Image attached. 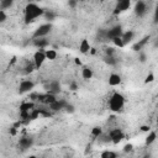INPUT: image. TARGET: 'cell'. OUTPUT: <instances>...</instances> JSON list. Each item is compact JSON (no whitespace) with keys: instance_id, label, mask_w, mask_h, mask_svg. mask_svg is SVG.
Segmentation results:
<instances>
[{"instance_id":"obj_16","label":"cell","mask_w":158,"mask_h":158,"mask_svg":"<svg viewBox=\"0 0 158 158\" xmlns=\"http://www.w3.org/2000/svg\"><path fill=\"white\" fill-rule=\"evenodd\" d=\"M120 83H121V77H120L118 74H115V73L110 74V77H109V85L116 86V85H118Z\"/></svg>"},{"instance_id":"obj_34","label":"cell","mask_w":158,"mask_h":158,"mask_svg":"<svg viewBox=\"0 0 158 158\" xmlns=\"http://www.w3.org/2000/svg\"><path fill=\"white\" fill-rule=\"evenodd\" d=\"M33 68H35V67H32L31 64H30V65H27V67H26V73H31V72L33 70Z\"/></svg>"},{"instance_id":"obj_6","label":"cell","mask_w":158,"mask_h":158,"mask_svg":"<svg viewBox=\"0 0 158 158\" xmlns=\"http://www.w3.org/2000/svg\"><path fill=\"white\" fill-rule=\"evenodd\" d=\"M133 11H135V14H136L138 17L144 16V15L147 14V2H146V1H142V0H138V1L135 4Z\"/></svg>"},{"instance_id":"obj_11","label":"cell","mask_w":158,"mask_h":158,"mask_svg":"<svg viewBox=\"0 0 158 158\" xmlns=\"http://www.w3.org/2000/svg\"><path fill=\"white\" fill-rule=\"evenodd\" d=\"M32 144H33V139H32L31 137H22V138H20V141H19V148H20L21 151L28 149Z\"/></svg>"},{"instance_id":"obj_12","label":"cell","mask_w":158,"mask_h":158,"mask_svg":"<svg viewBox=\"0 0 158 158\" xmlns=\"http://www.w3.org/2000/svg\"><path fill=\"white\" fill-rule=\"evenodd\" d=\"M38 100L41 101V102H43V104H52V102H54L56 100H57V98H56V95H53V94H49V93H46V94H43V95H38Z\"/></svg>"},{"instance_id":"obj_19","label":"cell","mask_w":158,"mask_h":158,"mask_svg":"<svg viewBox=\"0 0 158 158\" xmlns=\"http://www.w3.org/2000/svg\"><path fill=\"white\" fill-rule=\"evenodd\" d=\"M81 77H83V79H85V80L91 79V78H93V70H91V68L84 67V68L81 69Z\"/></svg>"},{"instance_id":"obj_10","label":"cell","mask_w":158,"mask_h":158,"mask_svg":"<svg viewBox=\"0 0 158 158\" xmlns=\"http://www.w3.org/2000/svg\"><path fill=\"white\" fill-rule=\"evenodd\" d=\"M46 88H47V93L53 94V95H56V94H58V93L60 91V84H59L58 80H52V81H49Z\"/></svg>"},{"instance_id":"obj_29","label":"cell","mask_w":158,"mask_h":158,"mask_svg":"<svg viewBox=\"0 0 158 158\" xmlns=\"http://www.w3.org/2000/svg\"><path fill=\"white\" fill-rule=\"evenodd\" d=\"M154 80V75H153V73H149L147 77H146V80H144V83H152Z\"/></svg>"},{"instance_id":"obj_17","label":"cell","mask_w":158,"mask_h":158,"mask_svg":"<svg viewBox=\"0 0 158 158\" xmlns=\"http://www.w3.org/2000/svg\"><path fill=\"white\" fill-rule=\"evenodd\" d=\"M148 40H149V36L143 37L142 40H139L138 42H136V43L132 46V49H133V51H139V49H142V47H144V44L148 42Z\"/></svg>"},{"instance_id":"obj_3","label":"cell","mask_w":158,"mask_h":158,"mask_svg":"<svg viewBox=\"0 0 158 158\" xmlns=\"http://www.w3.org/2000/svg\"><path fill=\"white\" fill-rule=\"evenodd\" d=\"M51 31H52V23H43V25L38 26L35 30V32H33V40L46 37Z\"/></svg>"},{"instance_id":"obj_31","label":"cell","mask_w":158,"mask_h":158,"mask_svg":"<svg viewBox=\"0 0 158 158\" xmlns=\"http://www.w3.org/2000/svg\"><path fill=\"white\" fill-rule=\"evenodd\" d=\"M132 148H133V146H132V144H126V146L123 147V152H131V151H132Z\"/></svg>"},{"instance_id":"obj_8","label":"cell","mask_w":158,"mask_h":158,"mask_svg":"<svg viewBox=\"0 0 158 158\" xmlns=\"http://www.w3.org/2000/svg\"><path fill=\"white\" fill-rule=\"evenodd\" d=\"M35 84L32 80H22L19 85V93L20 94H25V93H28L33 89Z\"/></svg>"},{"instance_id":"obj_18","label":"cell","mask_w":158,"mask_h":158,"mask_svg":"<svg viewBox=\"0 0 158 158\" xmlns=\"http://www.w3.org/2000/svg\"><path fill=\"white\" fill-rule=\"evenodd\" d=\"M33 46H36V47H38L40 49H42V48H44V47L48 46V41H47L44 37H42V38H36V40H33Z\"/></svg>"},{"instance_id":"obj_35","label":"cell","mask_w":158,"mask_h":158,"mask_svg":"<svg viewBox=\"0 0 158 158\" xmlns=\"http://www.w3.org/2000/svg\"><path fill=\"white\" fill-rule=\"evenodd\" d=\"M139 60L141 62H146V54L144 53H141L139 54Z\"/></svg>"},{"instance_id":"obj_4","label":"cell","mask_w":158,"mask_h":158,"mask_svg":"<svg viewBox=\"0 0 158 158\" xmlns=\"http://www.w3.org/2000/svg\"><path fill=\"white\" fill-rule=\"evenodd\" d=\"M109 138H110V141L112 143L116 144V143H120L125 138V133L122 132L121 128H114V130H111L109 132Z\"/></svg>"},{"instance_id":"obj_9","label":"cell","mask_w":158,"mask_h":158,"mask_svg":"<svg viewBox=\"0 0 158 158\" xmlns=\"http://www.w3.org/2000/svg\"><path fill=\"white\" fill-rule=\"evenodd\" d=\"M122 32H123V31H122V27H121L120 25H117V26H114L112 28H110V30L107 31L106 37L110 38V40H114V38H116V37H121Z\"/></svg>"},{"instance_id":"obj_27","label":"cell","mask_w":158,"mask_h":158,"mask_svg":"<svg viewBox=\"0 0 158 158\" xmlns=\"http://www.w3.org/2000/svg\"><path fill=\"white\" fill-rule=\"evenodd\" d=\"M6 19H7L6 12H5L4 10H0V25H1V23H4V22L6 21Z\"/></svg>"},{"instance_id":"obj_33","label":"cell","mask_w":158,"mask_h":158,"mask_svg":"<svg viewBox=\"0 0 158 158\" xmlns=\"http://www.w3.org/2000/svg\"><path fill=\"white\" fill-rule=\"evenodd\" d=\"M77 88H78V85H77V83H75V81H73V83L70 84V86H69V89H70V90H77Z\"/></svg>"},{"instance_id":"obj_25","label":"cell","mask_w":158,"mask_h":158,"mask_svg":"<svg viewBox=\"0 0 158 158\" xmlns=\"http://www.w3.org/2000/svg\"><path fill=\"white\" fill-rule=\"evenodd\" d=\"M101 133H102V130H101V127H93L91 128V136L93 137H99V136H101Z\"/></svg>"},{"instance_id":"obj_28","label":"cell","mask_w":158,"mask_h":158,"mask_svg":"<svg viewBox=\"0 0 158 158\" xmlns=\"http://www.w3.org/2000/svg\"><path fill=\"white\" fill-rule=\"evenodd\" d=\"M105 62L109 63V64H112V65L116 64V60H115V58H114L112 56H107V57L105 58Z\"/></svg>"},{"instance_id":"obj_24","label":"cell","mask_w":158,"mask_h":158,"mask_svg":"<svg viewBox=\"0 0 158 158\" xmlns=\"http://www.w3.org/2000/svg\"><path fill=\"white\" fill-rule=\"evenodd\" d=\"M100 158H117V154L114 151H104L101 153Z\"/></svg>"},{"instance_id":"obj_36","label":"cell","mask_w":158,"mask_h":158,"mask_svg":"<svg viewBox=\"0 0 158 158\" xmlns=\"http://www.w3.org/2000/svg\"><path fill=\"white\" fill-rule=\"evenodd\" d=\"M141 131H143V132L149 131V126H142V127H141Z\"/></svg>"},{"instance_id":"obj_21","label":"cell","mask_w":158,"mask_h":158,"mask_svg":"<svg viewBox=\"0 0 158 158\" xmlns=\"http://www.w3.org/2000/svg\"><path fill=\"white\" fill-rule=\"evenodd\" d=\"M156 138H157V133H156V131H151V132L148 133V136L146 137V144H147V146L152 144V143L156 141Z\"/></svg>"},{"instance_id":"obj_13","label":"cell","mask_w":158,"mask_h":158,"mask_svg":"<svg viewBox=\"0 0 158 158\" xmlns=\"http://www.w3.org/2000/svg\"><path fill=\"white\" fill-rule=\"evenodd\" d=\"M133 36H135V33H133V31H131V30H128V31H126V32H122V35H121V40H122L123 46L128 44V43L133 40Z\"/></svg>"},{"instance_id":"obj_37","label":"cell","mask_w":158,"mask_h":158,"mask_svg":"<svg viewBox=\"0 0 158 158\" xmlns=\"http://www.w3.org/2000/svg\"><path fill=\"white\" fill-rule=\"evenodd\" d=\"M68 5H69V6H72V7H74V6L77 5V2H75V1H69V2H68Z\"/></svg>"},{"instance_id":"obj_1","label":"cell","mask_w":158,"mask_h":158,"mask_svg":"<svg viewBox=\"0 0 158 158\" xmlns=\"http://www.w3.org/2000/svg\"><path fill=\"white\" fill-rule=\"evenodd\" d=\"M43 15H44V10L35 2H28L25 7V22L26 23H30Z\"/></svg>"},{"instance_id":"obj_32","label":"cell","mask_w":158,"mask_h":158,"mask_svg":"<svg viewBox=\"0 0 158 158\" xmlns=\"http://www.w3.org/2000/svg\"><path fill=\"white\" fill-rule=\"evenodd\" d=\"M44 15H46L47 19H49V20H53V19H54V15H53L52 12H46V11H44Z\"/></svg>"},{"instance_id":"obj_5","label":"cell","mask_w":158,"mask_h":158,"mask_svg":"<svg viewBox=\"0 0 158 158\" xmlns=\"http://www.w3.org/2000/svg\"><path fill=\"white\" fill-rule=\"evenodd\" d=\"M44 60H46V54H44L43 49H38L33 53V62H35V68L36 69H40L41 65L44 63Z\"/></svg>"},{"instance_id":"obj_2","label":"cell","mask_w":158,"mask_h":158,"mask_svg":"<svg viewBox=\"0 0 158 158\" xmlns=\"http://www.w3.org/2000/svg\"><path fill=\"white\" fill-rule=\"evenodd\" d=\"M125 105V98L120 93H114L109 100V107L112 111H120Z\"/></svg>"},{"instance_id":"obj_14","label":"cell","mask_w":158,"mask_h":158,"mask_svg":"<svg viewBox=\"0 0 158 158\" xmlns=\"http://www.w3.org/2000/svg\"><path fill=\"white\" fill-rule=\"evenodd\" d=\"M65 105H67L65 101H63V100H56L54 102L49 104V110H52V111H59V110L64 109Z\"/></svg>"},{"instance_id":"obj_23","label":"cell","mask_w":158,"mask_h":158,"mask_svg":"<svg viewBox=\"0 0 158 158\" xmlns=\"http://www.w3.org/2000/svg\"><path fill=\"white\" fill-rule=\"evenodd\" d=\"M44 54H46V59H49V60H53L57 57V52L54 49H47L44 51Z\"/></svg>"},{"instance_id":"obj_30","label":"cell","mask_w":158,"mask_h":158,"mask_svg":"<svg viewBox=\"0 0 158 158\" xmlns=\"http://www.w3.org/2000/svg\"><path fill=\"white\" fill-rule=\"evenodd\" d=\"M64 109H65V111H67V112H74V106H73V105L67 104V105L64 106Z\"/></svg>"},{"instance_id":"obj_15","label":"cell","mask_w":158,"mask_h":158,"mask_svg":"<svg viewBox=\"0 0 158 158\" xmlns=\"http://www.w3.org/2000/svg\"><path fill=\"white\" fill-rule=\"evenodd\" d=\"M90 49H91V48H90L89 41H88L86 38H83V40L80 41V43H79V51H80V53L85 54V53H88Z\"/></svg>"},{"instance_id":"obj_7","label":"cell","mask_w":158,"mask_h":158,"mask_svg":"<svg viewBox=\"0 0 158 158\" xmlns=\"http://www.w3.org/2000/svg\"><path fill=\"white\" fill-rule=\"evenodd\" d=\"M130 6H131V1H130V0H120V1L116 2V5H115L114 15H117V14H121V12L128 10Z\"/></svg>"},{"instance_id":"obj_22","label":"cell","mask_w":158,"mask_h":158,"mask_svg":"<svg viewBox=\"0 0 158 158\" xmlns=\"http://www.w3.org/2000/svg\"><path fill=\"white\" fill-rule=\"evenodd\" d=\"M14 5V1L12 0H2V1H0V10H7V9H10L11 6Z\"/></svg>"},{"instance_id":"obj_26","label":"cell","mask_w":158,"mask_h":158,"mask_svg":"<svg viewBox=\"0 0 158 158\" xmlns=\"http://www.w3.org/2000/svg\"><path fill=\"white\" fill-rule=\"evenodd\" d=\"M114 43H115V46H117V47H125L123 46V43H122V40H121V37H116V38H114V40H111Z\"/></svg>"},{"instance_id":"obj_38","label":"cell","mask_w":158,"mask_h":158,"mask_svg":"<svg viewBox=\"0 0 158 158\" xmlns=\"http://www.w3.org/2000/svg\"><path fill=\"white\" fill-rule=\"evenodd\" d=\"M142 158H151V156H149V154H146V156H143Z\"/></svg>"},{"instance_id":"obj_20","label":"cell","mask_w":158,"mask_h":158,"mask_svg":"<svg viewBox=\"0 0 158 158\" xmlns=\"http://www.w3.org/2000/svg\"><path fill=\"white\" fill-rule=\"evenodd\" d=\"M33 109V102H22L20 105V111L21 112H30Z\"/></svg>"}]
</instances>
